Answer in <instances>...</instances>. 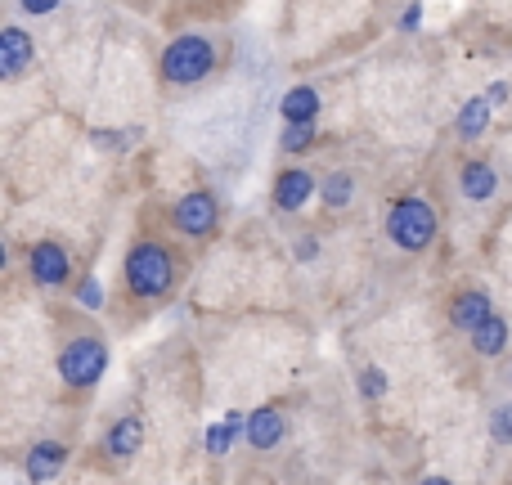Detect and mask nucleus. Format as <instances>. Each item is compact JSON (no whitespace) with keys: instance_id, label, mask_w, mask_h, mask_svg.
<instances>
[{"instance_id":"nucleus-1","label":"nucleus","mask_w":512,"mask_h":485,"mask_svg":"<svg viewBox=\"0 0 512 485\" xmlns=\"http://www.w3.org/2000/svg\"><path fill=\"white\" fill-rule=\"evenodd\" d=\"M171 283H176V256H171V247H162L158 239H144L126 252V288L135 297H144V301L167 297Z\"/></svg>"},{"instance_id":"nucleus-2","label":"nucleus","mask_w":512,"mask_h":485,"mask_svg":"<svg viewBox=\"0 0 512 485\" xmlns=\"http://www.w3.org/2000/svg\"><path fill=\"white\" fill-rule=\"evenodd\" d=\"M436 230H441V216H436V207L427 203V198L409 194V198H396V203L387 207V239L396 247H405V252L432 247Z\"/></svg>"},{"instance_id":"nucleus-3","label":"nucleus","mask_w":512,"mask_h":485,"mask_svg":"<svg viewBox=\"0 0 512 485\" xmlns=\"http://www.w3.org/2000/svg\"><path fill=\"white\" fill-rule=\"evenodd\" d=\"M216 68V50L207 36H176V41L162 50V77L171 86H194L207 72Z\"/></svg>"},{"instance_id":"nucleus-4","label":"nucleus","mask_w":512,"mask_h":485,"mask_svg":"<svg viewBox=\"0 0 512 485\" xmlns=\"http://www.w3.org/2000/svg\"><path fill=\"white\" fill-rule=\"evenodd\" d=\"M104 373H108V342L104 337L81 333L59 351V378L68 382V387H95Z\"/></svg>"},{"instance_id":"nucleus-5","label":"nucleus","mask_w":512,"mask_h":485,"mask_svg":"<svg viewBox=\"0 0 512 485\" xmlns=\"http://www.w3.org/2000/svg\"><path fill=\"white\" fill-rule=\"evenodd\" d=\"M216 221H221V207H216V198L207 189H194V194H185L176 203V225L189 239H207L216 230Z\"/></svg>"},{"instance_id":"nucleus-6","label":"nucleus","mask_w":512,"mask_h":485,"mask_svg":"<svg viewBox=\"0 0 512 485\" xmlns=\"http://www.w3.org/2000/svg\"><path fill=\"white\" fill-rule=\"evenodd\" d=\"M27 270H32V279L41 283V288H59L63 279L72 274V261H68V252H63L59 243H36L32 252H27Z\"/></svg>"},{"instance_id":"nucleus-7","label":"nucleus","mask_w":512,"mask_h":485,"mask_svg":"<svg viewBox=\"0 0 512 485\" xmlns=\"http://www.w3.org/2000/svg\"><path fill=\"white\" fill-rule=\"evenodd\" d=\"M310 194H319V185H315V176L301 167H288L274 180V207H279V212H301V207L310 203Z\"/></svg>"},{"instance_id":"nucleus-8","label":"nucleus","mask_w":512,"mask_h":485,"mask_svg":"<svg viewBox=\"0 0 512 485\" xmlns=\"http://www.w3.org/2000/svg\"><path fill=\"white\" fill-rule=\"evenodd\" d=\"M248 445L252 450H274V445L288 436V418H283V409L279 405H261V409H252V418H248Z\"/></svg>"},{"instance_id":"nucleus-9","label":"nucleus","mask_w":512,"mask_h":485,"mask_svg":"<svg viewBox=\"0 0 512 485\" xmlns=\"http://www.w3.org/2000/svg\"><path fill=\"white\" fill-rule=\"evenodd\" d=\"M450 319H454V328H463V333H477L486 319H495V301L486 297L481 288H472V292H459V297L450 301Z\"/></svg>"},{"instance_id":"nucleus-10","label":"nucleus","mask_w":512,"mask_h":485,"mask_svg":"<svg viewBox=\"0 0 512 485\" xmlns=\"http://www.w3.org/2000/svg\"><path fill=\"white\" fill-rule=\"evenodd\" d=\"M32 59H36L32 36H27L23 27H5V32H0V77L14 81Z\"/></svg>"},{"instance_id":"nucleus-11","label":"nucleus","mask_w":512,"mask_h":485,"mask_svg":"<svg viewBox=\"0 0 512 485\" xmlns=\"http://www.w3.org/2000/svg\"><path fill=\"white\" fill-rule=\"evenodd\" d=\"M68 463V445L63 441H36L32 454H27V481H54L59 477V468Z\"/></svg>"},{"instance_id":"nucleus-12","label":"nucleus","mask_w":512,"mask_h":485,"mask_svg":"<svg viewBox=\"0 0 512 485\" xmlns=\"http://www.w3.org/2000/svg\"><path fill=\"white\" fill-rule=\"evenodd\" d=\"M459 189L463 198H472V203H490V198L499 194V176L490 162H468V167L459 171Z\"/></svg>"},{"instance_id":"nucleus-13","label":"nucleus","mask_w":512,"mask_h":485,"mask_svg":"<svg viewBox=\"0 0 512 485\" xmlns=\"http://www.w3.org/2000/svg\"><path fill=\"white\" fill-rule=\"evenodd\" d=\"M279 113H283V122H315L319 117V90L315 86H292L288 95H283V104H279Z\"/></svg>"},{"instance_id":"nucleus-14","label":"nucleus","mask_w":512,"mask_h":485,"mask_svg":"<svg viewBox=\"0 0 512 485\" xmlns=\"http://www.w3.org/2000/svg\"><path fill=\"white\" fill-rule=\"evenodd\" d=\"M104 445H108V454H113V459H131V454L144 445V423H140V418H117Z\"/></svg>"},{"instance_id":"nucleus-15","label":"nucleus","mask_w":512,"mask_h":485,"mask_svg":"<svg viewBox=\"0 0 512 485\" xmlns=\"http://www.w3.org/2000/svg\"><path fill=\"white\" fill-rule=\"evenodd\" d=\"M454 126H459L463 140H481L490 126V99H468V104L459 108V117H454Z\"/></svg>"},{"instance_id":"nucleus-16","label":"nucleus","mask_w":512,"mask_h":485,"mask_svg":"<svg viewBox=\"0 0 512 485\" xmlns=\"http://www.w3.org/2000/svg\"><path fill=\"white\" fill-rule=\"evenodd\" d=\"M504 346H508V319H486V324L477 328V333H472V351L477 355H504Z\"/></svg>"},{"instance_id":"nucleus-17","label":"nucleus","mask_w":512,"mask_h":485,"mask_svg":"<svg viewBox=\"0 0 512 485\" xmlns=\"http://www.w3.org/2000/svg\"><path fill=\"white\" fill-rule=\"evenodd\" d=\"M239 432H248V423H243L239 414H230V418H225V423L207 427V436H203L207 454H230V450H234V436H239Z\"/></svg>"},{"instance_id":"nucleus-18","label":"nucleus","mask_w":512,"mask_h":485,"mask_svg":"<svg viewBox=\"0 0 512 485\" xmlns=\"http://www.w3.org/2000/svg\"><path fill=\"white\" fill-rule=\"evenodd\" d=\"M319 194H324V203L333 207V212H342V207L355 198V176H351V171H333V176H324Z\"/></svg>"},{"instance_id":"nucleus-19","label":"nucleus","mask_w":512,"mask_h":485,"mask_svg":"<svg viewBox=\"0 0 512 485\" xmlns=\"http://www.w3.org/2000/svg\"><path fill=\"white\" fill-rule=\"evenodd\" d=\"M310 140H315V122H292V126H283V135H279L283 153H301Z\"/></svg>"},{"instance_id":"nucleus-20","label":"nucleus","mask_w":512,"mask_h":485,"mask_svg":"<svg viewBox=\"0 0 512 485\" xmlns=\"http://www.w3.org/2000/svg\"><path fill=\"white\" fill-rule=\"evenodd\" d=\"M382 391H387V373H382L378 364H369V369L360 373V396H364V400H378Z\"/></svg>"},{"instance_id":"nucleus-21","label":"nucleus","mask_w":512,"mask_h":485,"mask_svg":"<svg viewBox=\"0 0 512 485\" xmlns=\"http://www.w3.org/2000/svg\"><path fill=\"white\" fill-rule=\"evenodd\" d=\"M490 432H495V441L512 445V405H499L495 418H490Z\"/></svg>"},{"instance_id":"nucleus-22","label":"nucleus","mask_w":512,"mask_h":485,"mask_svg":"<svg viewBox=\"0 0 512 485\" xmlns=\"http://www.w3.org/2000/svg\"><path fill=\"white\" fill-rule=\"evenodd\" d=\"M81 306H86V310H99V306H104V288H99V279H86V283H81Z\"/></svg>"},{"instance_id":"nucleus-23","label":"nucleus","mask_w":512,"mask_h":485,"mask_svg":"<svg viewBox=\"0 0 512 485\" xmlns=\"http://www.w3.org/2000/svg\"><path fill=\"white\" fill-rule=\"evenodd\" d=\"M18 9H23V14H54V9H59V0H18Z\"/></svg>"},{"instance_id":"nucleus-24","label":"nucleus","mask_w":512,"mask_h":485,"mask_svg":"<svg viewBox=\"0 0 512 485\" xmlns=\"http://www.w3.org/2000/svg\"><path fill=\"white\" fill-rule=\"evenodd\" d=\"M508 95H512V90H508V81H490V90H486L490 108H495V104H508Z\"/></svg>"},{"instance_id":"nucleus-25","label":"nucleus","mask_w":512,"mask_h":485,"mask_svg":"<svg viewBox=\"0 0 512 485\" xmlns=\"http://www.w3.org/2000/svg\"><path fill=\"white\" fill-rule=\"evenodd\" d=\"M315 252H319V247H315V243H310V239H306V243H301V247H297V256H301V261H310V256H315Z\"/></svg>"},{"instance_id":"nucleus-26","label":"nucleus","mask_w":512,"mask_h":485,"mask_svg":"<svg viewBox=\"0 0 512 485\" xmlns=\"http://www.w3.org/2000/svg\"><path fill=\"white\" fill-rule=\"evenodd\" d=\"M418 14H423V9L409 5V9H405V27H418Z\"/></svg>"},{"instance_id":"nucleus-27","label":"nucleus","mask_w":512,"mask_h":485,"mask_svg":"<svg viewBox=\"0 0 512 485\" xmlns=\"http://www.w3.org/2000/svg\"><path fill=\"white\" fill-rule=\"evenodd\" d=\"M423 485H450V481H445V477H427Z\"/></svg>"}]
</instances>
